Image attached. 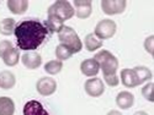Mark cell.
I'll return each instance as SVG.
<instances>
[{
	"label": "cell",
	"mask_w": 154,
	"mask_h": 115,
	"mask_svg": "<svg viewBox=\"0 0 154 115\" xmlns=\"http://www.w3.org/2000/svg\"><path fill=\"white\" fill-rule=\"evenodd\" d=\"M14 34L16 37V43L19 49L25 52H35L40 48L51 34L45 22L30 19L19 22L15 27Z\"/></svg>",
	"instance_id": "1"
},
{
	"label": "cell",
	"mask_w": 154,
	"mask_h": 115,
	"mask_svg": "<svg viewBox=\"0 0 154 115\" xmlns=\"http://www.w3.org/2000/svg\"><path fill=\"white\" fill-rule=\"evenodd\" d=\"M58 39L60 44L68 47L74 54L79 53L83 48V43L80 41V38L72 27L63 26L62 30L58 32Z\"/></svg>",
	"instance_id": "2"
},
{
	"label": "cell",
	"mask_w": 154,
	"mask_h": 115,
	"mask_svg": "<svg viewBox=\"0 0 154 115\" xmlns=\"http://www.w3.org/2000/svg\"><path fill=\"white\" fill-rule=\"evenodd\" d=\"M94 59L97 61L104 76L116 75V71L119 69V60L109 50H101L95 55Z\"/></svg>",
	"instance_id": "3"
},
{
	"label": "cell",
	"mask_w": 154,
	"mask_h": 115,
	"mask_svg": "<svg viewBox=\"0 0 154 115\" xmlns=\"http://www.w3.org/2000/svg\"><path fill=\"white\" fill-rule=\"evenodd\" d=\"M47 12H48V16H54L63 22L70 20L75 14L72 4L69 1H64V0H59V1H56L54 4H52L48 7Z\"/></svg>",
	"instance_id": "4"
},
{
	"label": "cell",
	"mask_w": 154,
	"mask_h": 115,
	"mask_svg": "<svg viewBox=\"0 0 154 115\" xmlns=\"http://www.w3.org/2000/svg\"><path fill=\"white\" fill-rule=\"evenodd\" d=\"M117 30V26L115 21L106 19V20H101L95 27V32L94 34L99 38L100 41H104V39H110L111 37L115 36Z\"/></svg>",
	"instance_id": "5"
},
{
	"label": "cell",
	"mask_w": 154,
	"mask_h": 115,
	"mask_svg": "<svg viewBox=\"0 0 154 115\" xmlns=\"http://www.w3.org/2000/svg\"><path fill=\"white\" fill-rule=\"evenodd\" d=\"M127 3L125 0H104L101 1V9L106 15L122 14L126 10Z\"/></svg>",
	"instance_id": "6"
},
{
	"label": "cell",
	"mask_w": 154,
	"mask_h": 115,
	"mask_svg": "<svg viewBox=\"0 0 154 115\" xmlns=\"http://www.w3.org/2000/svg\"><path fill=\"white\" fill-rule=\"evenodd\" d=\"M36 89L41 96H45V97L52 96L57 89V82L52 77H42L37 81Z\"/></svg>",
	"instance_id": "7"
},
{
	"label": "cell",
	"mask_w": 154,
	"mask_h": 115,
	"mask_svg": "<svg viewBox=\"0 0 154 115\" xmlns=\"http://www.w3.org/2000/svg\"><path fill=\"white\" fill-rule=\"evenodd\" d=\"M85 92L90 96V97H100L102 93L105 92V85L102 82V80L97 79V77H93V79H89L85 85Z\"/></svg>",
	"instance_id": "8"
},
{
	"label": "cell",
	"mask_w": 154,
	"mask_h": 115,
	"mask_svg": "<svg viewBox=\"0 0 154 115\" xmlns=\"http://www.w3.org/2000/svg\"><path fill=\"white\" fill-rule=\"evenodd\" d=\"M21 60H22V64L27 69L30 70H35V69H38L41 66L42 64V58L41 55L36 53V52H25L23 55L21 56Z\"/></svg>",
	"instance_id": "9"
},
{
	"label": "cell",
	"mask_w": 154,
	"mask_h": 115,
	"mask_svg": "<svg viewBox=\"0 0 154 115\" xmlns=\"http://www.w3.org/2000/svg\"><path fill=\"white\" fill-rule=\"evenodd\" d=\"M93 4L91 1H89V0H85V1H79V0H76L74 1V12L78 19H88L89 16L91 15V10H93Z\"/></svg>",
	"instance_id": "10"
},
{
	"label": "cell",
	"mask_w": 154,
	"mask_h": 115,
	"mask_svg": "<svg viewBox=\"0 0 154 115\" xmlns=\"http://www.w3.org/2000/svg\"><path fill=\"white\" fill-rule=\"evenodd\" d=\"M23 115H49V114L40 102L30 100L23 105Z\"/></svg>",
	"instance_id": "11"
},
{
	"label": "cell",
	"mask_w": 154,
	"mask_h": 115,
	"mask_svg": "<svg viewBox=\"0 0 154 115\" xmlns=\"http://www.w3.org/2000/svg\"><path fill=\"white\" fill-rule=\"evenodd\" d=\"M100 70V66L95 59H86L80 64V71L83 72V75L85 76H96L97 72Z\"/></svg>",
	"instance_id": "12"
},
{
	"label": "cell",
	"mask_w": 154,
	"mask_h": 115,
	"mask_svg": "<svg viewBox=\"0 0 154 115\" xmlns=\"http://www.w3.org/2000/svg\"><path fill=\"white\" fill-rule=\"evenodd\" d=\"M134 103V96L131 92L127 91H122L117 94L116 97V104L119 105V108L121 109H130Z\"/></svg>",
	"instance_id": "13"
},
{
	"label": "cell",
	"mask_w": 154,
	"mask_h": 115,
	"mask_svg": "<svg viewBox=\"0 0 154 115\" xmlns=\"http://www.w3.org/2000/svg\"><path fill=\"white\" fill-rule=\"evenodd\" d=\"M121 81H122L123 86H126L128 88H133V87L139 86L133 69H123L121 71Z\"/></svg>",
	"instance_id": "14"
},
{
	"label": "cell",
	"mask_w": 154,
	"mask_h": 115,
	"mask_svg": "<svg viewBox=\"0 0 154 115\" xmlns=\"http://www.w3.org/2000/svg\"><path fill=\"white\" fill-rule=\"evenodd\" d=\"M2 59H3L5 65H8V66H15L16 64L19 62V59H20L19 49L15 48V47H11L10 49H8L6 52L2 55Z\"/></svg>",
	"instance_id": "15"
},
{
	"label": "cell",
	"mask_w": 154,
	"mask_h": 115,
	"mask_svg": "<svg viewBox=\"0 0 154 115\" xmlns=\"http://www.w3.org/2000/svg\"><path fill=\"white\" fill-rule=\"evenodd\" d=\"M9 10L15 15H22L29 9V1L27 0H9L8 1Z\"/></svg>",
	"instance_id": "16"
},
{
	"label": "cell",
	"mask_w": 154,
	"mask_h": 115,
	"mask_svg": "<svg viewBox=\"0 0 154 115\" xmlns=\"http://www.w3.org/2000/svg\"><path fill=\"white\" fill-rule=\"evenodd\" d=\"M15 103L9 97H0V115H14Z\"/></svg>",
	"instance_id": "17"
},
{
	"label": "cell",
	"mask_w": 154,
	"mask_h": 115,
	"mask_svg": "<svg viewBox=\"0 0 154 115\" xmlns=\"http://www.w3.org/2000/svg\"><path fill=\"white\" fill-rule=\"evenodd\" d=\"M16 79L15 75L10 71H3L0 73V87L3 89H10L15 86Z\"/></svg>",
	"instance_id": "18"
},
{
	"label": "cell",
	"mask_w": 154,
	"mask_h": 115,
	"mask_svg": "<svg viewBox=\"0 0 154 115\" xmlns=\"http://www.w3.org/2000/svg\"><path fill=\"white\" fill-rule=\"evenodd\" d=\"M84 43H85L86 50H89V52H95V50H97L102 47V41H100L94 33H89L85 37Z\"/></svg>",
	"instance_id": "19"
},
{
	"label": "cell",
	"mask_w": 154,
	"mask_h": 115,
	"mask_svg": "<svg viewBox=\"0 0 154 115\" xmlns=\"http://www.w3.org/2000/svg\"><path fill=\"white\" fill-rule=\"evenodd\" d=\"M16 23L14 19H4L0 21V33L4 36H10L14 33Z\"/></svg>",
	"instance_id": "20"
},
{
	"label": "cell",
	"mask_w": 154,
	"mask_h": 115,
	"mask_svg": "<svg viewBox=\"0 0 154 115\" xmlns=\"http://www.w3.org/2000/svg\"><path fill=\"white\" fill-rule=\"evenodd\" d=\"M133 71L137 76V80H138L139 85H142L143 82L149 81L152 79V71L146 66H136L133 69Z\"/></svg>",
	"instance_id": "21"
},
{
	"label": "cell",
	"mask_w": 154,
	"mask_h": 115,
	"mask_svg": "<svg viewBox=\"0 0 154 115\" xmlns=\"http://www.w3.org/2000/svg\"><path fill=\"white\" fill-rule=\"evenodd\" d=\"M46 27L48 28V31L51 33H54V32H59L62 30V27L64 26L63 21H60L59 19L54 17V16H48V19L45 21Z\"/></svg>",
	"instance_id": "22"
},
{
	"label": "cell",
	"mask_w": 154,
	"mask_h": 115,
	"mask_svg": "<svg viewBox=\"0 0 154 115\" xmlns=\"http://www.w3.org/2000/svg\"><path fill=\"white\" fill-rule=\"evenodd\" d=\"M62 69H63V64L59 60H51L45 65V71L49 75H57L62 71Z\"/></svg>",
	"instance_id": "23"
},
{
	"label": "cell",
	"mask_w": 154,
	"mask_h": 115,
	"mask_svg": "<svg viewBox=\"0 0 154 115\" xmlns=\"http://www.w3.org/2000/svg\"><path fill=\"white\" fill-rule=\"evenodd\" d=\"M74 53L72 52V50L66 47V45H63V44H59L57 48H56V56L59 61H63V60H68Z\"/></svg>",
	"instance_id": "24"
},
{
	"label": "cell",
	"mask_w": 154,
	"mask_h": 115,
	"mask_svg": "<svg viewBox=\"0 0 154 115\" xmlns=\"http://www.w3.org/2000/svg\"><path fill=\"white\" fill-rule=\"evenodd\" d=\"M152 91H153V83H152V82L147 83V85L142 88V94H143V97H144L147 100H149V102H153V93H152Z\"/></svg>",
	"instance_id": "25"
},
{
	"label": "cell",
	"mask_w": 154,
	"mask_h": 115,
	"mask_svg": "<svg viewBox=\"0 0 154 115\" xmlns=\"http://www.w3.org/2000/svg\"><path fill=\"white\" fill-rule=\"evenodd\" d=\"M104 77H105V82L107 83V86H110V87L119 86L120 80H119L117 75H109V76H104Z\"/></svg>",
	"instance_id": "26"
},
{
	"label": "cell",
	"mask_w": 154,
	"mask_h": 115,
	"mask_svg": "<svg viewBox=\"0 0 154 115\" xmlns=\"http://www.w3.org/2000/svg\"><path fill=\"white\" fill-rule=\"evenodd\" d=\"M144 49L150 55L153 54V50H154V36H149L144 41Z\"/></svg>",
	"instance_id": "27"
},
{
	"label": "cell",
	"mask_w": 154,
	"mask_h": 115,
	"mask_svg": "<svg viewBox=\"0 0 154 115\" xmlns=\"http://www.w3.org/2000/svg\"><path fill=\"white\" fill-rule=\"evenodd\" d=\"M11 47H14V45H12V43L9 42V41H2L0 42V56H2L6 50L10 49Z\"/></svg>",
	"instance_id": "28"
},
{
	"label": "cell",
	"mask_w": 154,
	"mask_h": 115,
	"mask_svg": "<svg viewBox=\"0 0 154 115\" xmlns=\"http://www.w3.org/2000/svg\"><path fill=\"white\" fill-rule=\"evenodd\" d=\"M107 115H122V114L120 111H117V110H111V111L107 113Z\"/></svg>",
	"instance_id": "29"
},
{
	"label": "cell",
	"mask_w": 154,
	"mask_h": 115,
	"mask_svg": "<svg viewBox=\"0 0 154 115\" xmlns=\"http://www.w3.org/2000/svg\"><path fill=\"white\" fill-rule=\"evenodd\" d=\"M133 115H148V113H146V111H142V110H139V111H136Z\"/></svg>",
	"instance_id": "30"
}]
</instances>
